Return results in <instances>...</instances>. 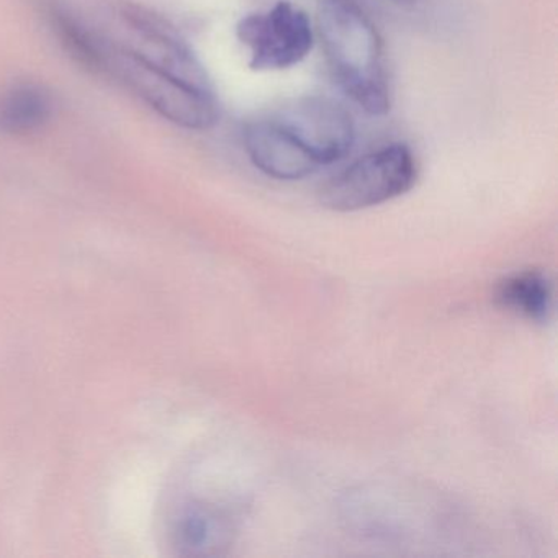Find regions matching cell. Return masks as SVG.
<instances>
[{"mask_svg":"<svg viewBox=\"0 0 558 558\" xmlns=\"http://www.w3.org/2000/svg\"><path fill=\"white\" fill-rule=\"evenodd\" d=\"M45 19L80 66L119 84L159 117L194 132L220 122L211 77L171 22L125 0L80 11L50 0Z\"/></svg>","mask_w":558,"mask_h":558,"instance_id":"cell-1","label":"cell"},{"mask_svg":"<svg viewBox=\"0 0 558 558\" xmlns=\"http://www.w3.org/2000/svg\"><path fill=\"white\" fill-rule=\"evenodd\" d=\"M318 31L329 70L345 96L368 116L390 112L384 44L357 0H319Z\"/></svg>","mask_w":558,"mask_h":558,"instance_id":"cell-2","label":"cell"},{"mask_svg":"<svg viewBox=\"0 0 558 558\" xmlns=\"http://www.w3.org/2000/svg\"><path fill=\"white\" fill-rule=\"evenodd\" d=\"M416 178L413 153L403 143H393L332 175L319 191V202L335 211L364 210L407 194Z\"/></svg>","mask_w":558,"mask_h":558,"instance_id":"cell-3","label":"cell"},{"mask_svg":"<svg viewBox=\"0 0 558 558\" xmlns=\"http://www.w3.org/2000/svg\"><path fill=\"white\" fill-rule=\"evenodd\" d=\"M238 40L250 50L253 71L289 70L302 63L315 44L312 21L289 0L241 19Z\"/></svg>","mask_w":558,"mask_h":558,"instance_id":"cell-4","label":"cell"},{"mask_svg":"<svg viewBox=\"0 0 558 558\" xmlns=\"http://www.w3.org/2000/svg\"><path fill=\"white\" fill-rule=\"evenodd\" d=\"M277 119L312 153L318 165L341 161L355 142L351 113L328 97H303L276 113Z\"/></svg>","mask_w":558,"mask_h":558,"instance_id":"cell-5","label":"cell"},{"mask_svg":"<svg viewBox=\"0 0 558 558\" xmlns=\"http://www.w3.org/2000/svg\"><path fill=\"white\" fill-rule=\"evenodd\" d=\"M243 143L251 162L277 181H300L322 168L276 116L247 122Z\"/></svg>","mask_w":558,"mask_h":558,"instance_id":"cell-6","label":"cell"},{"mask_svg":"<svg viewBox=\"0 0 558 558\" xmlns=\"http://www.w3.org/2000/svg\"><path fill=\"white\" fill-rule=\"evenodd\" d=\"M53 94L44 84L19 83L0 94V135L24 138L53 120Z\"/></svg>","mask_w":558,"mask_h":558,"instance_id":"cell-7","label":"cell"},{"mask_svg":"<svg viewBox=\"0 0 558 558\" xmlns=\"http://www.w3.org/2000/svg\"><path fill=\"white\" fill-rule=\"evenodd\" d=\"M496 300L518 315L545 322L551 312V283L537 270H522L499 283Z\"/></svg>","mask_w":558,"mask_h":558,"instance_id":"cell-8","label":"cell"},{"mask_svg":"<svg viewBox=\"0 0 558 558\" xmlns=\"http://www.w3.org/2000/svg\"><path fill=\"white\" fill-rule=\"evenodd\" d=\"M395 2L400 5H414L417 4L420 0H395Z\"/></svg>","mask_w":558,"mask_h":558,"instance_id":"cell-9","label":"cell"}]
</instances>
